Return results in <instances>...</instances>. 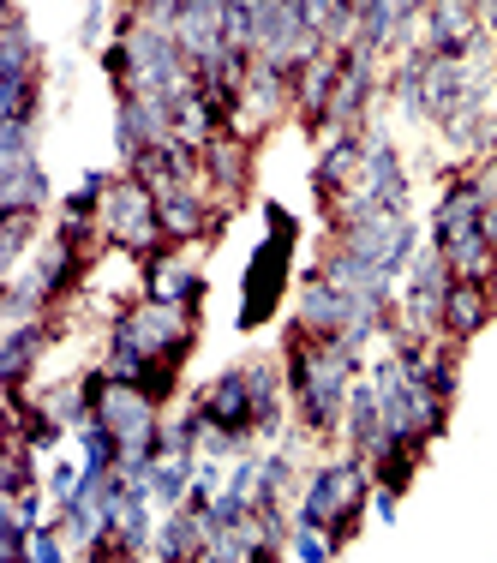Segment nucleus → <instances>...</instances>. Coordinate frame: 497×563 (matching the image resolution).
Wrapping results in <instances>:
<instances>
[{"label":"nucleus","instance_id":"1","mask_svg":"<svg viewBox=\"0 0 497 563\" xmlns=\"http://www.w3.org/2000/svg\"><path fill=\"white\" fill-rule=\"evenodd\" d=\"M264 222H270V240L252 252L246 264V300H240V330H258L276 318L282 306V288H288V264H294V240H300V222L270 198L264 204Z\"/></svg>","mask_w":497,"mask_h":563},{"label":"nucleus","instance_id":"2","mask_svg":"<svg viewBox=\"0 0 497 563\" xmlns=\"http://www.w3.org/2000/svg\"><path fill=\"white\" fill-rule=\"evenodd\" d=\"M102 228H108V240L126 252V258H156L162 246H174L168 234H162V216H156V192L144 186V180H132V174H120L114 186H108V204H102Z\"/></svg>","mask_w":497,"mask_h":563},{"label":"nucleus","instance_id":"3","mask_svg":"<svg viewBox=\"0 0 497 563\" xmlns=\"http://www.w3.org/2000/svg\"><path fill=\"white\" fill-rule=\"evenodd\" d=\"M192 408L204 414V426H210V432L258 438V408H252V378H246V366H234V372H222L210 390H198V402H192Z\"/></svg>","mask_w":497,"mask_h":563},{"label":"nucleus","instance_id":"4","mask_svg":"<svg viewBox=\"0 0 497 563\" xmlns=\"http://www.w3.org/2000/svg\"><path fill=\"white\" fill-rule=\"evenodd\" d=\"M497 312V282H468L456 276L450 282V300H444V330L438 336H456V342H474Z\"/></svg>","mask_w":497,"mask_h":563},{"label":"nucleus","instance_id":"5","mask_svg":"<svg viewBox=\"0 0 497 563\" xmlns=\"http://www.w3.org/2000/svg\"><path fill=\"white\" fill-rule=\"evenodd\" d=\"M360 180H366V192H372L384 210H408V174H402V162H396V144H384V138H366Z\"/></svg>","mask_w":497,"mask_h":563},{"label":"nucleus","instance_id":"6","mask_svg":"<svg viewBox=\"0 0 497 563\" xmlns=\"http://www.w3.org/2000/svg\"><path fill=\"white\" fill-rule=\"evenodd\" d=\"M246 168H252V144H246L240 132H216V138L204 144V180H216L228 198L246 186Z\"/></svg>","mask_w":497,"mask_h":563},{"label":"nucleus","instance_id":"7","mask_svg":"<svg viewBox=\"0 0 497 563\" xmlns=\"http://www.w3.org/2000/svg\"><path fill=\"white\" fill-rule=\"evenodd\" d=\"M48 204V174L36 156L0 168V210H42Z\"/></svg>","mask_w":497,"mask_h":563},{"label":"nucleus","instance_id":"8","mask_svg":"<svg viewBox=\"0 0 497 563\" xmlns=\"http://www.w3.org/2000/svg\"><path fill=\"white\" fill-rule=\"evenodd\" d=\"M30 228H36V210H0V264H6V276L24 264V252H30Z\"/></svg>","mask_w":497,"mask_h":563},{"label":"nucleus","instance_id":"9","mask_svg":"<svg viewBox=\"0 0 497 563\" xmlns=\"http://www.w3.org/2000/svg\"><path fill=\"white\" fill-rule=\"evenodd\" d=\"M288 552H294L300 563H324V558H336V552H330V540H324L318 528H294V540H288Z\"/></svg>","mask_w":497,"mask_h":563},{"label":"nucleus","instance_id":"10","mask_svg":"<svg viewBox=\"0 0 497 563\" xmlns=\"http://www.w3.org/2000/svg\"><path fill=\"white\" fill-rule=\"evenodd\" d=\"M30 558H36V563H60V558H66L60 528H36V534H30Z\"/></svg>","mask_w":497,"mask_h":563},{"label":"nucleus","instance_id":"11","mask_svg":"<svg viewBox=\"0 0 497 563\" xmlns=\"http://www.w3.org/2000/svg\"><path fill=\"white\" fill-rule=\"evenodd\" d=\"M78 480H84V474H78L72 462H54V468H48V492H54V504H66V498L78 492Z\"/></svg>","mask_w":497,"mask_h":563},{"label":"nucleus","instance_id":"12","mask_svg":"<svg viewBox=\"0 0 497 563\" xmlns=\"http://www.w3.org/2000/svg\"><path fill=\"white\" fill-rule=\"evenodd\" d=\"M102 18H108V6L96 0V6L84 12V30H78V36H84V42H96V36H102Z\"/></svg>","mask_w":497,"mask_h":563}]
</instances>
